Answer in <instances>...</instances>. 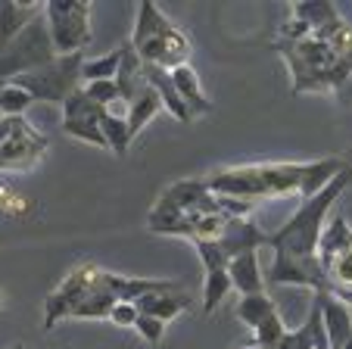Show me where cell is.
<instances>
[{
	"label": "cell",
	"instance_id": "6da1fadb",
	"mask_svg": "<svg viewBox=\"0 0 352 349\" xmlns=\"http://www.w3.org/2000/svg\"><path fill=\"white\" fill-rule=\"evenodd\" d=\"M346 159L327 156L315 162H259V165H231L215 169L206 175V184L219 197L234 200H268V197H290L299 193L302 200H312L321 193L340 171L346 169Z\"/></svg>",
	"mask_w": 352,
	"mask_h": 349
},
{
	"label": "cell",
	"instance_id": "7a4b0ae2",
	"mask_svg": "<svg viewBox=\"0 0 352 349\" xmlns=\"http://www.w3.org/2000/svg\"><path fill=\"white\" fill-rule=\"evenodd\" d=\"M272 50H278L290 66L293 94H337L352 78V60H340L324 41L312 34L302 41H272Z\"/></svg>",
	"mask_w": 352,
	"mask_h": 349
},
{
	"label": "cell",
	"instance_id": "3957f363",
	"mask_svg": "<svg viewBox=\"0 0 352 349\" xmlns=\"http://www.w3.org/2000/svg\"><path fill=\"white\" fill-rule=\"evenodd\" d=\"M349 181H352V165H346L324 191L315 193L312 200H302V206H299L274 234H268V246H272L274 253H284V256H318L324 215H327V209L337 203L340 193L349 187Z\"/></svg>",
	"mask_w": 352,
	"mask_h": 349
},
{
	"label": "cell",
	"instance_id": "277c9868",
	"mask_svg": "<svg viewBox=\"0 0 352 349\" xmlns=\"http://www.w3.org/2000/svg\"><path fill=\"white\" fill-rule=\"evenodd\" d=\"M131 47L138 50L144 66H160L166 72L187 66V60H190V41H187V34L156 3H146V0L138 7Z\"/></svg>",
	"mask_w": 352,
	"mask_h": 349
},
{
	"label": "cell",
	"instance_id": "5b68a950",
	"mask_svg": "<svg viewBox=\"0 0 352 349\" xmlns=\"http://www.w3.org/2000/svg\"><path fill=\"white\" fill-rule=\"evenodd\" d=\"M54 60H56V50H54V41H50V28H47L44 16H41L16 41L0 47V91L7 85H13L19 75H28Z\"/></svg>",
	"mask_w": 352,
	"mask_h": 349
},
{
	"label": "cell",
	"instance_id": "8992f818",
	"mask_svg": "<svg viewBox=\"0 0 352 349\" xmlns=\"http://www.w3.org/2000/svg\"><path fill=\"white\" fill-rule=\"evenodd\" d=\"M44 22L50 28L56 56L81 53L91 41V3L87 0H47Z\"/></svg>",
	"mask_w": 352,
	"mask_h": 349
},
{
	"label": "cell",
	"instance_id": "52a82bcc",
	"mask_svg": "<svg viewBox=\"0 0 352 349\" xmlns=\"http://www.w3.org/2000/svg\"><path fill=\"white\" fill-rule=\"evenodd\" d=\"M81 66L85 56L72 53V56H56L54 63L34 69L28 75H19L13 85L25 87L34 97V103H66L75 91H78V78H81Z\"/></svg>",
	"mask_w": 352,
	"mask_h": 349
},
{
	"label": "cell",
	"instance_id": "ba28073f",
	"mask_svg": "<svg viewBox=\"0 0 352 349\" xmlns=\"http://www.w3.org/2000/svg\"><path fill=\"white\" fill-rule=\"evenodd\" d=\"M50 140L25 119H3L0 122V171H28L41 162V156L47 153Z\"/></svg>",
	"mask_w": 352,
	"mask_h": 349
},
{
	"label": "cell",
	"instance_id": "9c48e42d",
	"mask_svg": "<svg viewBox=\"0 0 352 349\" xmlns=\"http://www.w3.org/2000/svg\"><path fill=\"white\" fill-rule=\"evenodd\" d=\"M109 106H100L94 103L91 97L85 94V87L72 94V97L63 103V131L69 138H78L85 144H94V147H107V134H103V119H107Z\"/></svg>",
	"mask_w": 352,
	"mask_h": 349
},
{
	"label": "cell",
	"instance_id": "30bf717a",
	"mask_svg": "<svg viewBox=\"0 0 352 349\" xmlns=\"http://www.w3.org/2000/svg\"><path fill=\"white\" fill-rule=\"evenodd\" d=\"M268 281L290 284V287H309L312 293H331V277H327L318 256H284V253H274Z\"/></svg>",
	"mask_w": 352,
	"mask_h": 349
},
{
	"label": "cell",
	"instance_id": "8fae6325",
	"mask_svg": "<svg viewBox=\"0 0 352 349\" xmlns=\"http://www.w3.org/2000/svg\"><path fill=\"white\" fill-rule=\"evenodd\" d=\"M221 253L228 256V262L243 253H259V246H268V231H262L253 218H231L228 231L221 234V240H215Z\"/></svg>",
	"mask_w": 352,
	"mask_h": 349
},
{
	"label": "cell",
	"instance_id": "7c38bea8",
	"mask_svg": "<svg viewBox=\"0 0 352 349\" xmlns=\"http://www.w3.org/2000/svg\"><path fill=\"white\" fill-rule=\"evenodd\" d=\"M315 303L321 309V318H324L327 328V340H331V349H343L346 343L352 340V312L346 303H340L331 293H315Z\"/></svg>",
	"mask_w": 352,
	"mask_h": 349
},
{
	"label": "cell",
	"instance_id": "4fadbf2b",
	"mask_svg": "<svg viewBox=\"0 0 352 349\" xmlns=\"http://www.w3.org/2000/svg\"><path fill=\"white\" fill-rule=\"evenodd\" d=\"M44 16V3H19V0H3L0 3V47L16 41L34 19Z\"/></svg>",
	"mask_w": 352,
	"mask_h": 349
},
{
	"label": "cell",
	"instance_id": "5bb4252c",
	"mask_svg": "<svg viewBox=\"0 0 352 349\" xmlns=\"http://www.w3.org/2000/svg\"><path fill=\"white\" fill-rule=\"evenodd\" d=\"M116 85H119L122 103H128V106H131L134 100L146 91L144 60L138 56V50L131 47V41H125V44H122V66H119V75H116Z\"/></svg>",
	"mask_w": 352,
	"mask_h": 349
},
{
	"label": "cell",
	"instance_id": "9a60e30c",
	"mask_svg": "<svg viewBox=\"0 0 352 349\" xmlns=\"http://www.w3.org/2000/svg\"><path fill=\"white\" fill-rule=\"evenodd\" d=\"M144 75H146V85H150L156 94H160L162 109L172 112V116L181 122V125H190L193 116H190V109H187V103L181 100L178 87H175L172 72H166V69H160V66H144Z\"/></svg>",
	"mask_w": 352,
	"mask_h": 349
},
{
	"label": "cell",
	"instance_id": "2e32d148",
	"mask_svg": "<svg viewBox=\"0 0 352 349\" xmlns=\"http://www.w3.org/2000/svg\"><path fill=\"white\" fill-rule=\"evenodd\" d=\"M209 193L212 191H209L206 178H184V181H178V184L166 187L160 203L172 206V209H178V212H197Z\"/></svg>",
	"mask_w": 352,
	"mask_h": 349
},
{
	"label": "cell",
	"instance_id": "e0dca14e",
	"mask_svg": "<svg viewBox=\"0 0 352 349\" xmlns=\"http://www.w3.org/2000/svg\"><path fill=\"white\" fill-rule=\"evenodd\" d=\"M228 275H231V284L243 293V297L265 293V277H262V268H259V253H243V256L231 259Z\"/></svg>",
	"mask_w": 352,
	"mask_h": 349
},
{
	"label": "cell",
	"instance_id": "ac0fdd59",
	"mask_svg": "<svg viewBox=\"0 0 352 349\" xmlns=\"http://www.w3.org/2000/svg\"><path fill=\"white\" fill-rule=\"evenodd\" d=\"M172 78H175V87H178L181 100L187 103V109H190L193 119H197V116H206V112H212V103H209V97L203 94V85H199V75L193 72L190 63H187V66L172 69Z\"/></svg>",
	"mask_w": 352,
	"mask_h": 349
},
{
	"label": "cell",
	"instance_id": "d6986e66",
	"mask_svg": "<svg viewBox=\"0 0 352 349\" xmlns=\"http://www.w3.org/2000/svg\"><path fill=\"white\" fill-rule=\"evenodd\" d=\"M140 315H153L160 321H168V318L181 315V312L190 309V297L187 293H146V297L138 299Z\"/></svg>",
	"mask_w": 352,
	"mask_h": 349
},
{
	"label": "cell",
	"instance_id": "ffe728a7",
	"mask_svg": "<svg viewBox=\"0 0 352 349\" xmlns=\"http://www.w3.org/2000/svg\"><path fill=\"white\" fill-rule=\"evenodd\" d=\"M352 250V228L346 224L343 215H333L331 222L324 224V231H321V240H318V259L321 262H327V259L340 256V253Z\"/></svg>",
	"mask_w": 352,
	"mask_h": 349
},
{
	"label": "cell",
	"instance_id": "44dd1931",
	"mask_svg": "<svg viewBox=\"0 0 352 349\" xmlns=\"http://www.w3.org/2000/svg\"><path fill=\"white\" fill-rule=\"evenodd\" d=\"M160 109H162L160 94H156L153 87L146 85V91L140 94V97L134 100L131 106H128V116H125V119H128V131H131V140L138 138L140 128H144L146 122H153V119H156V112H160Z\"/></svg>",
	"mask_w": 352,
	"mask_h": 349
},
{
	"label": "cell",
	"instance_id": "7402d4cb",
	"mask_svg": "<svg viewBox=\"0 0 352 349\" xmlns=\"http://www.w3.org/2000/svg\"><path fill=\"white\" fill-rule=\"evenodd\" d=\"M278 315V306H274L272 297H265V293H253V297H240L237 303V318L246 324V328H259V324H265L268 318Z\"/></svg>",
	"mask_w": 352,
	"mask_h": 349
},
{
	"label": "cell",
	"instance_id": "603a6c76",
	"mask_svg": "<svg viewBox=\"0 0 352 349\" xmlns=\"http://www.w3.org/2000/svg\"><path fill=\"white\" fill-rule=\"evenodd\" d=\"M290 16H296V19H302L312 32H318V28H324L327 22L337 19V7L333 3H324V0H309V3H293L290 7Z\"/></svg>",
	"mask_w": 352,
	"mask_h": 349
},
{
	"label": "cell",
	"instance_id": "cb8c5ba5",
	"mask_svg": "<svg viewBox=\"0 0 352 349\" xmlns=\"http://www.w3.org/2000/svg\"><path fill=\"white\" fill-rule=\"evenodd\" d=\"M119 66H122V47H116L113 53L107 56H97V60H85L81 66V78L87 81H113L119 75Z\"/></svg>",
	"mask_w": 352,
	"mask_h": 349
},
{
	"label": "cell",
	"instance_id": "d4e9b609",
	"mask_svg": "<svg viewBox=\"0 0 352 349\" xmlns=\"http://www.w3.org/2000/svg\"><path fill=\"white\" fill-rule=\"evenodd\" d=\"M231 275L228 268H219V271H206V284H203V312H215L221 306V299L228 297V290H231Z\"/></svg>",
	"mask_w": 352,
	"mask_h": 349
},
{
	"label": "cell",
	"instance_id": "484cf974",
	"mask_svg": "<svg viewBox=\"0 0 352 349\" xmlns=\"http://www.w3.org/2000/svg\"><path fill=\"white\" fill-rule=\"evenodd\" d=\"M103 134H107V144L116 156H125L128 147H131V131H128V119L116 116V112H107L103 119Z\"/></svg>",
	"mask_w": 352,
	"mask_h": 349
},
{
	"label": "cell",
	"instance_id": "4316f807",
	"mask_svg": "<svg viewBox=\"0 0 352 349\" xmlns=\"http://www.w3.org/2000/svg\"><path fill=\"white\" fill-rule=\"evenodd\" d=\"M34 103V97L19 85H7L0 91V112L7 116V119H16V116H25L28 106Z\"/></svg>",
	"mask_w": 352,
	"mask_h": 349
},
{
	"label": "cell",
	"instance_id": "83f0119b",
	"mask_svg": "<svg viewBox=\"0 0 352 349\" xmlns=\"http://www.w3.org/2000/svg\"><path fill=\"white\" fill-rule=\"evenodd\" d=\"M287 337V328H284V318H280V312L274 318H268L265 324H259V328L253 330V346L256 349H278V343Z\"/></svg>",
	"mask_w": 352,
	"mask_h": 349
},
{
	"label": "cell",
	"instance_id": "f1b7e54d",
	"mask_svg": "<svg viewBox=\"0 0 352 349\" xmlns=\"http://www.w3.org/2000/svg\"><path fill=\"white\" fill-rule=\"evenodd\" d=\"M321 265H324L327 277H331V287H352V250L340 253V256L327 259Z\"/></svg>",
	"mask_w": 352,
	"mask_h": 349
},
{
	"label": "cell",
	"instance_id": "f546056e",
	"mask_svg": "<svg viewBox=\"0 0 352 349\" xmlns=\"http://www.w3.org/2000/svg\"><path fill=\"white\" fill-rule=\"evenodd\" d=\"M81 87H85L87 97H91L94 103H100V106H109V103H119L122 100L116 78L113 81H87V85H81Z\"/></svg>",
	"mask_w": 352,
	"mask_h": 349
},
{
	"label": "cell",
	"instance_id": "4dcf8cb0",
	"mask_svg": "<svg viewBox=\"0 0 352 349\" xmlns=\"http://www.w3.org/2000/svg\"><path fill=\"white\" fill-rule=\"evenodd\" d=\"M134 330H138L146 343L156 346V343H162V337H166V321H160V318H153V315H140L138 324H134Z\"/></svg>",
	"mask_w": 352,
	"mask_h": 349
},
{
	"label": "cell",
	"instance_id": "1f68e13d",
	"mask_svg": "<svg viewBox=\"0 0 352 349\" xmlns=\"http://www.w3.org/2000/svg\"><path fill=\"white\" fill-rule=\"evenodd\" d=\"M138 318H140L138 303H119L113 309V315H109V321H113L116 328H134V324H138Z\"/></svg>",
	"mask_w": 352,
	"mask_h": 349
},
{
	"label": "cell",
	"instance_id": "d6a6232c",
	"mask_svg": "<svg viewBox=\"0 0 352 349\" xmlns=\"http://www.w3.org/2000/svg\"><path fill=\"white\" fill-rule=\"evenodd\" d=\"M337 100H340V103H352V78L337 91Z\"/></svg>",
	"mask_w": 352,
	"mask_h": 349
},
{
	"label": "cell",
	"instance_id": "836d02e7",
	"mask_svg": "<svg viewBox=\"0 0 352 349\" xmlns=\"http://www.w3.org/2000/svg\"><path fill=\"white\" fill-rule=\"evenodd\" d=\"M343 349H352V340H349V343H346V346H343Z\"/></svg>",
	"mask_w": 352,
	"mask_h": 349
},
{
	"label": "cell",
	"instance_id": "e575fe53",
	"mask_svg": "<svg viewBox=\"0 0 352 349\" xmlns=\"http://www.w3.org/2000/svg\"><path fill=\"white\" fill-rule=\"evenodd\" d=\"M13 349H25V346H13Z\"/></svg>",
	"mask_w": 352,
	"mask_h": 349
}]
</instances>
